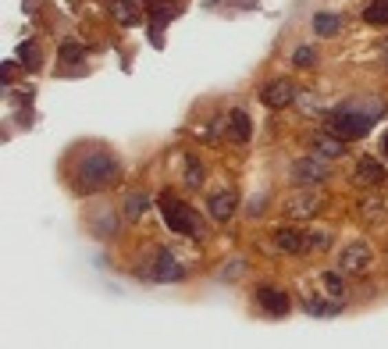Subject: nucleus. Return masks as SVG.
<instances>
[{
	"instance_id": "obj_1",
	"label": "nucleus",
	"mask_w": 388,
	"mask_h": 349,
	"mask_svg": "<svg viewBox=\"0 0 388 349\" xmlns=\"http://www.w3.org/2000/svg\"><path fill=\"white\" fill-rule=\"evenodd\" d=\"M118 182H121V160L107 147L86 150L72 168V189L83 193V196H96V193L118 186Z\"/></svg>"
},
{
	"instance_id": "obj_2",
	"label": "nucleus",
	"mask_w": 388,
	"mask_h": 349,
	"mask_svg": "<svg viewBox=\"0 0 388 349\" xmlns=\"http://www.w3.org/2000/svg\"><path fill=\"white\" fill-rule=\"evenodd\" d=\"M381 111H385V104L378 96H353L345 104H338V111L328 118V132L338 136L342 142H353V139L371 132V125L381 118Z\"/></svg>"
},
{
	"instance_id": "obj_3",
	"label": "nucleus",
	"mask_w": 388,
	"mask_h": 349,
	"mask_svg": "<svg viewBox=\"0 0 388 349\" xmlns=\"http://www.w3.org/2000/svg\"><path fill=\"white\" fill-rule=\"evenodd\" d=\"M157 207H160V218H164V224H168L171 232H178V235H200V232H203L200 214L189 207V203H182L178 196L164 193Z\"/></svg>"
},
{
	"instance_id": "obj_4",
	"label": "nucleus",
	"mask_w": 388,
	"mask_h": 349,
	"mask_svg": "<svg viewBox=\"0 0 388 349\" xmlns=\"http://www.w3.org/2000/svg\"><path fill=\"white\" fill-rule=\"evenodd\" d=\"M142 278H150V282H182L186 278V268H182V264L168 253V250H150L147 257L139 260V268H136Z\"/></svg>"
},
{
	"instance_id": "obj_5",
	"label": "nucleus",
	"mask_w": 388,
	"mask_h": 349,
	"mask_svg": "<svg viewBox=\"0 0 388 349\" xmlns=\"http://www.w3.org/2000/svg\"><path fill=\"white\" fill-rule=\"evenodd\" d=\"M374 268V246L367 242V239H353V242H345L342 250H338V271L342 275H367Z\"/></svg>"
},
{
	"instance_id": "obj_6",
	"label": "nucleus",
	"mask_w": 388,
	"mask_h": 349,
	"mask_svg": "<svg viewBox=\"0 0 388 349\" xmlns=\"http://www.w3.org/2000/svg\"><path fill=\"white\" fill-rule=\"evenodd\" d=\"M289 178L296 182L299 189H317L321 182H328V178H332V164L324 160V157H317V154H310V157H299V160L292 164Z\"/></svg>"
},
{
	"instance_id": "obj_7",
	"label": "nucleus",
	"mask_w": 388,
	"mask_h": 349,
	"mask_svg": "<svg viewBox=\"0 0 388 349\" xmlns=\"http://www.w3.org/2000/svg\"><path fill=\"white\" fill-rule=\"evenodd\" d=\"M324 203H328V196L321 189H299V193L281 200V211L289 218H317L324 211Z\"/></svg>"
},
{
	"instance_id": "obj_8",
	"label": "nucleus",
	"mask_w": 388,
	"mask_h": 349,
	"mask_svg": "<svg viewBox=\"0 0 388 349\" xmlns=\"http://www.w3.org/2000/svg\"><path fill=\"white\" fill-rule=\"evenodd\" d=\"M257 306L268 317H285L289 314V293H281V289H274V285H260L257 289Z\"/></svg>"
},
{
	"instance_id": "obj_9",
	"label": "nucleus",
	"mask_w": 388,
	"mask_h": 349,
	"mask_svg": "<svg viewBox=\"0 0 388 349\" xmlns=\"http://www.w3.org/2000/svg\"><path fill=\"white\" fill-rule=\"evenodd\" d=\"M207 211H211L214 221H228V218L239 211V193H235L232 186H224V189L211 193V196H207Z\"/></svg>"
},
{
	"instance_id": "obj_10",
	"label": "nucleus",
	"mask_w": 388,
	"mask_h": 349,
	"mask_svg": "<svg viewBox=\"0 0 388 349\" xmlns=\"http://www.w3.org/2000/svg\"><path fill=\"white\" fill-rule=\"evenodd\" d=\"M260 96H263V104L268 107H289V104H296V89H292V82L289 78H274V82H268V86L260 89Z\"/></svg>"
},
{
	"instance_id": "obj_11",
	"label": "nucleus",
	"mask_w": 388,
	"mask_h": 349,
	"mask_svg": "<svg viewBox=\"0 0 388 349\" xmlns=\"http://www.w3.org/2000/svg\"><path fill=\"white\" fill-rule=\"evenodd\" d=\"M360 186H371V189H378V186H385L388 182V168L378 160V157H360V164H356V175H353Z\"/></svg>"
},
{
	"instance_id": "obj_12",
	"label": "nucleus",
	"mask_w": 388,
	"mask_h": 349,
	"mask_svg": "<svg viewBox=\"0 0 388 349\" xmlns=\"http://www.w3.org/2000/svg\"><path fill=\"white\" fill-rule=\"evenodd\" d=\"M89 232L96 235V239H111L114 232H118V211L114 207H107V203H100V207L89 214Z\"/></svg>"
},
{
	"instance_id": "obj_13",
	"label": "nucleus",
	"mask_w": 388,
	"mask_h": 349,
	"mask_svg": "<svg viewBox=\"0 0 388 349\" xmlns=\"http://www.w3.org/2000/svg\"><path fill=\"white\" fill-rule=\"evenodd\" d=\"M310 147H314V154L324 157V160H335V157L345 154V142H342L338 136H332V132H317V136L310 139Z\"/></svg>"
},
{
	"instance_id": "obj_14",
	"label": "nucleus",
	"mask_w": 388,
	"mask_h": 349,
	"mask_svg": "<svg viewBox=\"0 0 388 349\" xmlns=\"http://www.w3.org/2000/svg\"><path fill=\"white\" fill-rule=\"evenodd\" d=\"M310 25H314V36H317V39L338 36V32H342V14H338V11H317Z\"/></svg>"
},
{
	"instance_id": "obj_15",
	"label": "nucleus",
	"mask_w": 388,
	"mask_h": 349,
	"mask_svg": "<svg viewBox=\"0 0 388 349\" xmlns=\"http://www.w3.org/2000/svg\"><path fill=\"white\" fill-rule=\"evenodd\" d=\"M228 136L235 139V142H250V136H253V125H250V114L242 111V107H235L232 114H228Z\"/></svg>"
},
{
	"instance_id": "obj_16",
	"label": "nucleus",
	"mask_w": 388,
	"mask_h": 349,
	"mask_svg": "<svg viewBox=\"0 0 388 349\" xmlns=\"http://www.w3.org/2000/svg\"><path fill=\"white\" fill-rule=\"evenodd\" d=\"M274 242H278V250H285V253H303L306 232H296V229H274Z\"/></svg>"
},
{
	"instance_id": "obj_17",
	"label": "nucleus",
	"mask_w": 388,
	"mask_h": 349,
	"mask_svg": "<svg viewBox=\"0 0 388 349\" xmlns=\"http://www.w3.org/2000/svg\"><path fill=\"white\" fill-rule=\"evenodd\" d=\"M150 211V196L147 193H129L125 196V221H139Z\"/></svg>"
},
{
	"instance_id": "obj_18",
	"label": "nucleus",
	"mask_w": 388,
	"mask_h": 349,
	"mask_svg": "<svg viewBox=\"0 0 388 349\" xmlns=\"http://www.w3.org/2000/svg\"><path fill=\"white\" fill-rule=\"evenodd\" d=\"M321 285H324V289H328L324 296H328L332 303H342V296H345V282H342V271H324V275H321Z\"/></svg>"
},
{
	"instance_id": "obj_19",
	"label": "nucleus",
	"mask_w": 388,
	"mask_h": 349,
	"mask_svg": "<svg viewBox=\"0 0 388 349\" xmlns=\"http://www.w3.org/2000/svg\"><path fill=\"white\" fill-rule=\"evenodd\" d=\"M360 214H363L367 221H374V224L388 221V211H385V200H378V196H367V200L360 203Z\"/></svg>"
},
{
	"instance_id": "obj_20",
	"label": "nucleus",
	"mask_w": 388,
	"mask_h": 349,
	"mask_svg": "<svg viewBox=\"0 0 388 349\" xmlns=\"http://www.w3.org/2000/svg\"><path fill=\"white\" fill-rule=\"evenodd\" d=\"M363 22L367 25H388V0H371L363 8Z\"/></svg>"
},
{
	"instance_id": "obj_21",
	"label": "nucleus",
	"mask_w": 388,
	"mask_h": 349,
	"mask_svg": "<svg viewBox=\"0 0 388 349\" xmlns=\"http://www.w3.org/2000/svg\"><path fill=\"white\" fill-rule=\"evenodd\" d=\"M328 246H332V232H328V229H314V232H306L303 253H310V250H328Z\"/></svg>"
},
{
	"instance_id": "obj_22",
	"label": "nucleus",
	"mask_w": 388,
	"mask_h": 349,
	"mask_svg": "<svg viewBox=\"0 0 388 349\" xmlns=\"http://www.w3.org/2000/svg\"><path fill=\"white\" fill-rule=\"evenodd\" d=\"M186 186H193V189L203 186V168H200V160H196V157L186 160Z\"/></svg>"
},
{
	"instance_id": "obj_23",
	"label": "nucleus",
	"mask_w": 388,
	"mask_h": 349,
	"mask_svg": "<svg viewBox=\"0 0 388 349\" xmlns=\"http://www.w3.org/2000/svg\"><path fill=\"white\" fill-rule=\"evenodd\" d=\"M111 4L118 8L114 14H118V22H121V25H132V22H139L136 14H129V11H132V4H129V0H111Z\"/></svg>"
},
{
	"instance_id": "obj_24",
	"label": "nucleus",
	"mask_w": 388,
	"mask_h": 349,
	"mask_svg": "<svg viewBox=\"0 0 388 349\" xmlns=\"http://www.w3.org/2000/svg\"><path fill=\"white\" fill-rule=\"evenodd\" d=\"M292 61H296L299 68H310V65H317V50H314V47H299V50L292 54Z\"/></svg>"
},
{
	"instance_id": "obj_25",
	"label": "nucleus",
	"mask_w": 388,
	"mask_h": 349,
	"mask_svg": "<svg viewBox=\"0 0 388 349\" xmlns=\"http://www.w3.org/2000/svg\"><path fill=\"white\" fill-rule=\"evenodd\" d=\"M18 57H22V65H29V72H36V68H39V50H36L32 43H22Z\"/></svg>"
},
{
	"instance_id": "obj_26",
	"label": "nucleus",
	"mask_w": 388,
	"mask_h": 349,
	"mask_svg": "<svg viewBox=\"0 0 388 349\" xmlns=\"http://www.w3.org/2000/svg\"><path fill=\"white\" fill-rule=\"evenodd\" d=\"M242 271H246V260H232V264H228V271H221V278H228V282H232V278H239Z\"/></svg>"
},
{
	"instance_id": "obj_27",
	"label": "nucleus",
	"mask_w": 388,
	"mask_h": 349,
	"mask_svg": "<svg viewBox=\"0 0 388 349\" xmlns=\"http://www.w3.org/2000/svg\"><path fill=\"white\" fill-rule=\"evenodd\" d=\"M381 154H385V157H388V132H385V136H381Z\"/></svg>"
},
{
	"instance_id": "obj_28",
	"label": "nucleus",
	"mask_w": 388,
	"mask_h": 349,
	"mask_svg": "<svg viewBox=\"0 0 388 349\" xmlns=\"http://www.w3.org/2000/svg\"><path fill=\"white\" fill-rule=\"evenodd\" d=\"M385 68H388V39H385Z\"/></svg>"
}]
</instances>
